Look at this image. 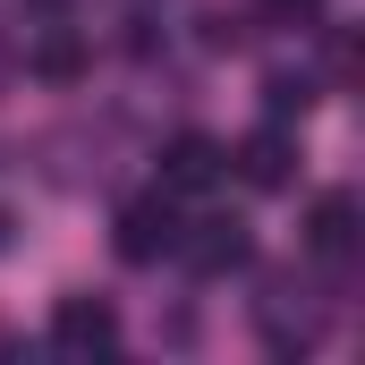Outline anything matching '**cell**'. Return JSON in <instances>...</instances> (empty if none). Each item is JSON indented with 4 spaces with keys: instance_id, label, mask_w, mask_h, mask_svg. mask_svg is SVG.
<instances>
[{
    "instance_id": "52a82bcc",
    "label": "cell",
    "mask_w": 365,
    "mask_h": 365,
    "mask_svg": "<svg viewBox=\"0 0 365 365\" xmlns=\"http://www.w3.org/2000/svg\"><path fill=\"white\" fill-rule=\"evenodd\" d=\"M34 68L68 86V77H86V43H77V34H43V43H34Z\"/></svg>"
},
{
    "instance_id": "ba28073f",
    "label": "cell",
    "mask_w": 365,
    "mask_h": 365,
    "mask_svg": "<svg viewBox=\"0 0 365 365\" xmlns=\"http://www.w3.org/2000/svg\"><path fill=\"white\" fill-rule=\"evenodd\" d=\"M264 93H272V110H280V119H289V110H306V77H272Z\"/></svg>"
},
{
    "instance_id": "7a4b0ae2",
    "label": "cell",
    "mask_w": 365,
    "mask_h": 365,
    "mask_svg": "<svg viewBox=\"0 0 365 365\" xmlns=\"http://www.w3.org/2000/svg\"><path fill=\"white\" fill-rule=\"evenodd\" d=\"M221 170H230V153H221L212 136H195V128L162 145V195H204Z\"/></svg>"
},
{
    "instance_id": "9c48e42d",
    "label": "cell",
    "mask_w": 365,
    "mask_h": 365,
    "mask_svg": "<svg viewBox=\"0 0 365 365\" xmlns=\"http://www.w3.org/2000/svg\"><path fill=\"white\" fill-rule=\"evenodd\" d=\"M272 9L280 17H314V0H272Z\"/></svg>"
},
{
    "instance_id": "3957f363",
    "label": "cell",
    "mask_w": 365,
    "mask_h": 365,
    "mask_svg": "<svg viewBox=\"0 0 365 365\" xmlns=\"http://www.w3.org/2000/svg\"><path fill=\"white\" fill-rule=\"evenodd\" d=\"M51 340H60V349H77V357H93V349H110V340H119V323H110V306H102V297H60V306H51Z\"/></svg>"
},
{
    "instance_id": "5b68a950",
    "label": "cell",
    "mask_w": 365,
    "mask_h": 365,
    "mask_svg": "<svg viewBox=\"0 0 365 365\" xmlns=\"http://www.w3.org/2000/svg\"><path fill=\"white\" fill-rule=\"evenodd\" d=\"M306 247H314V255H349V247H357V195H314Z\"/></svg>"
},
{
    "instance_id": "8992f818",
    "label": "cell",
    "mask_w": 365,
    "mask_h": 365,
    "mask_svg": "<svg viewBox=\"0 0 365 365\" xmlns=\"http://www.w3.org/2000/svg\"><path fill=\"white\" fill-rule=\"evenodd\" d=\"M289 162H297V145H289L280 128H264V136L238 145V179L247 187H289Z\"/></svg>"
},
{
    "instance_id": "277c9868",
    "label": "cell",
    "mask_w": 365,
    "mask_h": 365,
    "mask_svg": "<svg viewBox=\"0 0 365 365\" xmlns=\"http://www.w3.org/2000/svg\"><path fill=\"white\" fill-rule=\"evenodd\" d=\"M179 255L195 272H238L247 264V221H195V238H179Z\"/></svg>"
},
{
    "instance_id": "6da1fadb",
    "label": "cell",
    "mask_w": 365,
    "mask_h": 365,
    "mask_svg": "<svg viewBox=\"0 0 365 365\" xmlns=\"http://www.w3.org/2000/svg\"><path fill=\"white\" fill-rule=\"evenodd\" d=\"M179 195H136L128 212H119V264H162V255H179Z\"/></svg>"
}]
</instances>
